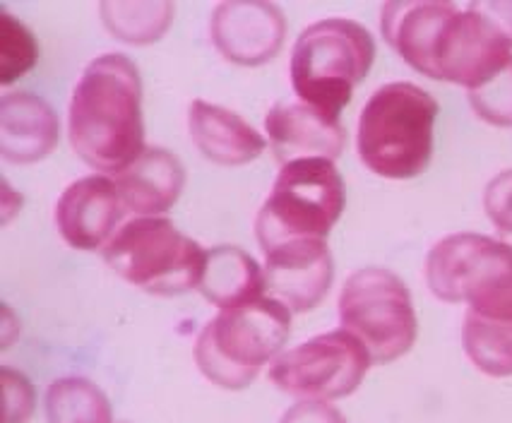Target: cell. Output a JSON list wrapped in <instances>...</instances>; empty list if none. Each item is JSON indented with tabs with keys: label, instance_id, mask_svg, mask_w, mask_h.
Returning <instances> with one entry per match:
<instances>
[{
	"label": "cell",
	"instance_id": "9",
	"mask_svg": "<svg viewBox=\"0 0 512 423\" xmlns=\"http://www.w3.org/2000/svg\"><path fill=\"white\" fill-rule=\"evenodd\" d=\"M373 366L371 354L347 330H332L279 354L270 383L301 402H335L354 395Z\"/></svg>",
	"mask_w": 512,
	"mask_h": 423
},
{
	"label": "cell",
	"instance_id": "15",
	"mask_svg": "<svg viewBox=\"0 0 512 423\" xmlns=\"http://www.w3.org/2000/svg\"><path fill=\"white\" fill-rule=\"evenodd\" d=\"M125 212L135 217H159L176 205L186 186L181 159L164 147H147L133 164L113 176Z\"/></svg>",
	"mask_w": 512,
	"mask_h": 423
},
{
	"label": "cell",
	"instance_id": "1",
	"mask_svg": "<svg viewBox=\"0 0 512 423\" xmlns=\"http://www.w3.org/2000/svg\"><path fill=\"white\" fill-rule=\"evenodd\" d=\"M68 137L82 162L111 176L147 150L140 70L125 53H104L82 70L70 99Z\"/></svg>",
	"mask_w": 512,
	"mask_h": 423
},
{
	"label": "cell",
	"instance_id": "10",
	"mask_svg": "<svg viewBox=\"0 0 512 423\" xmlns=\"http://www.w3.org/2000/svg\"><path fill=\"white\" fill-rule=\"evenodd\" d=\"M332 282L335 260L323 238H301L265 250L267 294L291 313L318 308Z\"/></svg>",
	"mask_w": 512,
	"mask_h": 423
},
{
	"label": "cell",
	"instance_id": "8",
	"mask_svg": "<svg viewBox=\"0 0 512 423\" xmlns=\"http://www.w3.org/2000/svg\"><path fill=\"white\" fill-rule=\"evenodd\" d=\"M339 323L368 349L373 363L397 361L414 347L419 323L407 284L383 267H363L344 282Z\"/></svg>",
	"mask_w": 512,
	"mask_h": 423
},
{
	"label": "cell",
	"instance_id": "18",
	"mask_svg": "<svg viewBox=\"0 0 512 423\" xmlns=\"http://www.w3.org/2000/svg\"><path fill=\"white\" fill-rule=\"evenodd\" d=\"M200 291L219 311H231L246 303L263 299L267 291L265 270L246 250L236 246H217L207 250V265Z\"/></svg>",
	"mask_w": 512,
	"mask_h": 423
},
{
	"label": "cell",
	"instance_id": "11",
	"mask_svg": "<svg viewBox=\"0 0 512 423\" xmlns=\"http://www.w3.org/2000/svg\"><path fill=\"white\" fill-rule=\"evenodd\" d=\"M210 37L226 61L255 68L282 51L287 17L272 3H219L212 10Z\"/></svg>",
	"mask_w": 512,
	"mask_h": 423
},
{
	"label": "cell",
	"instance_id": "26",
	"mask_svg": "<svg viewBox=\"0 0 512 423\" xmlns=\"http://www.w3.org/2000/svg\"><path fill=\"white\" fill-rule=\"evenodd\" d=\"M279 423H347V419L327 402H299Z\"/></svg>",
	"mask_w": 512,
	"mask_h": 423
},
{
	"label": "cell",
	"instance_id": "20",
	"mask_svg": "<svg viewBox=\"0 0 512 423\" xmlns=\"http://www.w3.org/2000/svg\"><path fill=\"white\" fill-rule=\"evenodd\" d=\"M49 423H113L109 397L87 378H61L46 392Z\"/></svg>",
	"mask_w": 512,
	"mask_h": 423
},
{
	"label": "cell",
	"instance_id": "22",
	"mask_svg": "<svg viewBox=\"0 0 512 423\" xmlns=\"http://www.w3.org/2000/svg\"><path fill=\"white\" fill-rule=\"evenodd\" d=\"M39 44L34 34L8 10L0 15V85L8 87L34 68Z\"/></svg>",
	"mask_w": 512,
	"mask_h": 423
},
{
	"label": "cell",
	"instance_id": "23",
	"mask_svg": "<svg viewBox=\"0 0 512 423\" xmlns=\"http://www.w3.org/2000/svg\"><path fill=\"white\" fill-rule=\"evenodd\" d=\"M467 97L481 121L500 128L512 125V58L491 80L467 92Z\"/></svg>",
	"mask_w": 512,
	"mask_h": 423
},
{
	"label": "cell",
	"instance_id": "24",
	"mask_svg": "<svg viewBox=\"0 0 512 423\" xmlns=\"http://www.w3.org/2000/svg\"><path fill=\"white\" fill-rule=\"evenodd\" d=\"M484 210L496 226L500 241L512 246V169L500 171L484 190Z\"/></svg>",
	"mask_w": 512,
	"mask_h": 423
},
{
	"label": "cell",
	"instance_id": "14",
	"mask_svg": "<svg viewBox=\"0 0 512 423\" xmlns=\"http://www.w3.org/2000/svg\"><path fill=\"white\" fill-rule=\"evenodd\" d=\"M61 123L37 94L13 92L0 99V154L5 162L34 164L56 150Z\"/></svg>",
	"mask_w": 512,
	"mask_h": 423
},
{
	"label": "cell",
	"instance_id": "13",
	"mask_svg": "<svg viewBox=\"0 0 512 423\" xmlns=\"http://www.w3.org/2000/svg\"><path fill=\"white\" fill-rule=\"evenodd\" d=\"M265 133L279 162L299 159H327L335 162L347 145V130L339 118L313 109L308 104L277 101L265 116Z\"/></svg>",
	"mask_w": 512,
	"mask_h": 423
},
{
	"label": "cell",
	"instance_id": "6",
	"mask_svg": "<svg viewBox=\"0 0 512 423\" xmlns=\"http://www.w3.org/2000/svg\"><path fill=\"white\" fill-rule=\"evenodd\" d=\"M104 260L118 277L154 296L200 287L207 250L164 217H135L106 243Z\"/></svg>",
	"mask_w": 512,
	"mask_h": 423
},
{
	"label": "cell",
	"instance_id": "25",
	"mask_svg": "<svg viewBox=\"0 0 512 423\" xmlns=\"http://www.w3.org/2000/svg\"><path fill=\"white\" fill-rule=\"evenodd\" d=\"M5 387V423H27L34 414V387L22 373L3 368Z\"/></svg>",
	"mask_w": 512,
	"mask_h": 423
},
{
	"label": "cell",
	"instance_id": "12",
	"mask_svg": "<svg viewBox=\"0 0 512 423\" xmlns=\"http://www.w3.org/2000/svg\"><path fill=\"white\" fill-rule=\"evenodd\" d=\"M125 214L121 190L109 176L80 178L56 202L58 234L77 250L106 248Z\"/></svg>",
	"mask_w": 512,
	"mask_h": 423
},
{
	"label": "cell",
	"instance_id": "4",
	"mask_svg": "<svg viewBox=\"0 0 512 423\" xmlns=\"http://www.w3.org/2000/svg\"><path fill=\"white\" fill-rule=\"evenodd\" d=\"M291 335V311L263 296L241 308L222 311L202 327L195 342L200 373L224 390H243L260 368L284 354Z\"/></svg>",
	"mask_w": 512,
	"mask_h": 423
},
{
	"label": "cell",
	"instance_id": "3",
	"mask_svg": "<svg viewBox=\"0 0 512 423\" xmlns=\"http://www.w3.org/2000/svg\"><path fill=\"white\" fill-rule=\"evenodd\" d=\"M373 61V34L359 22L344 17L313 22L291 51V87L301 104L339 118L354 87L371 73Z\"/></svg>",
	"mask_w": 512,
	"mask_h": 423
},
{
	"label": "cell",
	"instance_id": "5",
	"mask_svg": "<svg viewBox=\"0 0 512 423\" xmlns=\"http://www.w3.org/2000/svg\"><path fill=\"white\" fill-rule=\"evenodd\" d=\"M426 284L436 299L467 303L484 320H512V246L484 234H452L426 258Z\"/></svg>",
	"mask_w": 512,
	"mask_h": 423
},
{
	"label": "cell",
	"instance_id": "7",
	"mask_svg": "<svg viewBox=\"0 0 512 423\" xmlns=\"http://www.w3.org/2000/svg\"><path fill=\"white\" fill-rule=\"evenodd\" d=\"M347 190L335 162L299 159L279 171L255 219V236L263 250L301 238H323L342 217Z\"/></svg>",
	"mask_w": 512,
	"mask_h": 423
},
{
	"label": "cell",
	"instance_id": "17",
	"mask_svg": "<svg viewBox=\"0 0 512 423\" xmlns=\"http://www.w3.org/2000/svg\"><path fill=\"white\" fill-rule=\"evenodd\" d=\"M455 3H388L380 29L388 44L416 73L433 77V53Z\"/></svg>",
	"mask_w": 512,
	"mask_h": 423
},
{
	"label": "cell",
	"instance_id": "21",
	"mask_svg": "<svg viewBox=\"0 0 512 423\" xmlns=\"http://www.w3.org/2000/svg\"><path fill=\"white\" fill-rule=\"evenodd\" d=\"M101 20L116 39L125 44H154L174 20L171 3H104Z\"/></svg>",
	"mask_w": 512,
	"mask_h": 423
},
{
	"label": "cell",
	"instance_id": "2",
	"mask_svg": "<svg viewBox=\"0 0 512 423\" xmlns=\"http://www.w3.org/2000/svg\"><path fill=\"white\" fill-rule=\"evenodd\" d=\"M438 111V101L412 82L375 89L359 116L356 150L361 162L390 181L421 176L433 157Z\"/></svg>",
	"mask_w": 512,
	"mask_h": 423
},
{
	"label": "cell",
	"instance_id": "19",
	"mask_svg": "<svg viewBox=\"0 0 512 423\" xmlns=\"http://www.w3.org/2000/svg\"><path fill=\"white\" fill-rule=\"evenodd\" d=\"M462 347L467 359L491 378L512 375V320H484L479 315H464Z\"/></svg>",
	"mask_w": 512,
	"mask_h": 423
},
{
	"label": "cell",
	"instance_id": "16",
	"mask_svg": "<svg viewBox=\"0 0 512 423\" xmlns=\"http://www.w3.org/2000/svg\"><path fill=\"white\" fill-rule=\"evenodd\" d=\"M190 140L214 164L241 166L265 152L267 140L238 113L195 99L188 106Z\"/></svg>",
	"mask_w": 512,
	"mask_h": 423
}]
</instances>
